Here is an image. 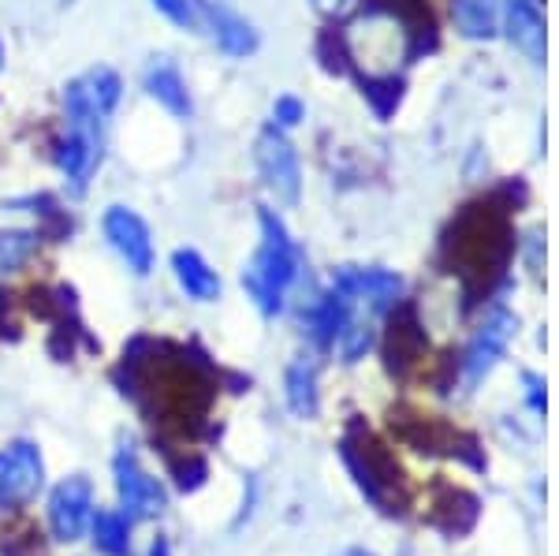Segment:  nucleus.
<instances>
[{
    "instance_id": "nucleus-1",
    "label": "nucleus",
    "mask_w": 559,
    "mask_h": 556,
    "mask_svg": "<svg viewBox=\"0 0 559 556\" xmlns=\"http://www.w3.org/2000/svg\"><path fill=\"white\" fill-rule=\"evenodd\" d=\"M64 116H68V134L60 142V173L68 176L71 191H86L94 168L102 165L105 150V109L94 102L86 79L64 86Z\"/></svg>"
},
{
    "instance_id": "nucleus-2",
    "label": "nucleus",
    "mask_w": 559,
    "mask_h": 556,
    "mask_svg": "<svg viewBox=\"0 0 559 556\" xmlns=\"http://www.w3.org/2000/svg\"><path fill=\"white\" fill-rule=\"evenodd\" d=\"M340 456H344V468L350 471L355 486L377 512L400 516L407 508V478L373 434H366L362 426L347 429V437L340 441Z\"/></svg>"
},
{
    "instance_id": "nucleus-3",
    "label": "nucleus",
    "mask_w": 559,
    "mask_h": 556,
    "mask_svg": "<svg viewBox=\"0 0 559 556\" xmlns=\"http://www.w3.org/2000/svg\"><path fill=\"white\" fill-rule=\"evenodd\" d=\"M295 273H299V255H295L284 221L273 210H261V247L242 269V288L258 303L261 314H280Z\"/></svg>"
},
{
    "instance_id": "nucleus-4",
    "label": "nucleus",
    "mask_w": 559,
    "mask_h": 556,
    "mask_svg": "<svg viewBox=\"0 0 559 556\" xmlns=\"http://www.w3.org/2000/svg\"><path fill=\"white\" fill-rule=\"evenodd\" d=\"M347 52L366 79H392L411 57V31L395 12L373 8L347 26Z\"/></svg>"
},
{
    "instance_id": "nucleus-5",
    "label": "nucleus",
    "mask_w": 559,
    "mask_h": 556,
    "mask_svg": "<svg viewBox=\"0 0 559 556\" xmlns=\"http://www.w3.org/2000/svg\"><path fill=\"white\" fill-rule=\"evenodd\" d=\"M116 497H120V516L128 523H142V519H157L168 508V493L160 486V478L142 468L139 456L131 452V445H123L116 452Z\"/></svg>"
},
{
    "instance_id": "nucleus-6",
    "label": "nucleus",
    "mask_w": 559,
    "mask_h": 556,
    "mask_svg": "<svg viewBox=\"0 0 559 556\" xmlns=\"http://www.w3.org/2000/svg\"><path fill=\"white\" fill-rule=\"evenodd\" d=\"M45 486V463L38 445L15 441L8 456H0V512L31 505Z\"/></svg>"
},
{
    "instance_id": "nucleus-7",
    "label": "nucleus",
    "mask_w": 559,
    "mask_h": 556,
    "mask_svg": "<svg viewBox=\"0 0 559 556\" xmlns=\"http://www.w3.org/2000/svg\"><path fill=\"white\" fill-rule=\"evenodd\" d=\"M94 516V486L83 474H71L49 493V531L57 542H79Z\"/></svg>"
},
{
    "instance_id": "nucleus-8",
    "label": "nucleus",
    "mask_w": 559,
    "mask_h": 556,
    "mask_svg": "<svg viewBox=\"0 0 559 556\" xmlns=\"http://www.w3.org/2000/svg\"><path fill=\"white\" fill-rule=\"evenodd\" d=\"M258 168H261L265 187L276 194V202H284V205L299 202V187H302L299 154H295V146L276 128H269L258 139Z\"/></svg>"
},
{
    "instance_id": "nucleus-9",
    "label": "nucleus",
    "mask_w": 559,
    "mask_h": 556,
    "mask_svg": "<svg viewBox=\"0 0 559 556\" xmlns=\"http://www.w3.org/2000/svg\"><path fill=\"white\" fill-rule=\"evenodd\" d=\"M105 239L116 255L128 262L131 273L146 276L153 269V239H150V228L146 221L139 217L128 205H108L105 213Z\"/></svg>"
},
{
    "instance_id": "nucleus-10",
    "label": "nucleus",
    "mask_w": 559,
    "mask_h": 556,
    "mask_svg": "<svg viewBox=\"0 0 559 556\" xmlns=\"http://www.w3.org/2000/svg\"><path fill=\"white\" fill-rule=\"evenodd\" d=\"M515 329H519V321H515V314H508V310H496L492 318L477 329V336L471 340V347H466V355H463L466 389H474V385H481L489 378V370L500 363V355L508 352V340L515 336Z\"/></svg>"
},
{
    "instance_id": "nucleus-11",
    "label": "nucleus",
    "mask_w": 559,
    "mask_h": 556,
    "mask_svg": "<svg viewBox=\"0 0 559 556\" xmlns=\"http://www.w3.org/2000/svg\"><path fill=\"white\" fill-rule=\"evenodd\" d=\"M332 288L347 295L350 303H366L369 310H388L403 292V281L388 269H355L344 265L332 281Z\"/></svg>"
},
{
    "instance_id": "nucleus-12",
    "label": "nucleus",
    "mask_w": 559,
    "mask_h": 556,
    "mask_svg": "<svg viewBox=\"0 0 559 556\" xmlns=\"http://www.w3.org/2000/svg\"><path fill=\"white\" fill-rule=\"evenodd\" d=\"M173 269H176V281L179 288H183L191 299L198 303H213L216 295H221V276H216V269H210L198 250H176L173 255Z\"/></svg>"
},
{
    "instance_id": "nucleus-13",
    "label": "nucleus",
    "mask_w": 559,
    "mask_h": 556,
    "mask_svg": "<svg viewBox=\"0 0 559 556\" xmlns=\"http://www.w3.org/2000/svg\"><path fill=\"white\" fill-rule=\"evenodd\" d=\"M508 34L534 64H545V23H540V12H537L534 0H511Z\"/></svg>"
},
{
    "instance_id": "nucleus-14",
    "label": "nucleus",
    "mask_w": 559,
    "mask_h": 556,
    "mask_svg": "<svg viewBox=\"0 0 559 556\" xmlns=\"http://www.w3.org/2000/svg\"><path fill=\"white\" fill-rule=\"evenodd\" d=\"M146 90L153 102H160L173 116H191V94H187L183 75L168 64V60H157L146 71Z\"/></svg>"
},
{
    "instance_id": "nucleus-15",
    "label": "nucleus",
    "mask_w": 559,
    "mask_h": 556,
    "mask_svg": "<svg viewBox=\"0 0 559 556\" xmlns=\"http://www.w3.org/2000/svg\"><path fill=\"white\" fill-rule=\"evenodd\" d=\"M210 23H213V38L221 45L228 57H247V52L258 49V34L242 15H236L231 8H213L210 12Z\"/></svg>"
},
{
    "instance_id": "nucleus-16",
    "label": "nucleus",
    "mask_w": 559,
    "mask_h": 556,
    "mask_svg": "<svg viewBox=\"0 0 559 556\" xmlns=\"http://www.w3.org/2000/svg\"><path fill=\"white\" fill-rule=\"evenodd\" d=\"M90 537H94V549L102 556H131V523L120 512L94 508V516H90Z\"/></svg>"
},
{
    "instance_id": "nucleus-17",
    "label": "nucleus",
    "mask_w": 559,
    "mask_h": 556,
    "mask_svg": "<svg viewBox=\"0 0 559 556\" xmlns=\"http://www.w3.org/2000/svg\"><path fill=\"white\" fill-rule=\"evenodd\" d=\"M284 385H287V407H292L295 415H299V418L318 415L321 400H318V370H313V363H306V358L292 363Z\"/></svg>"
},
{
    "instance_id": "nucleus-18",
    "label": "nucleus",
    "mask_w": 559,
    "mask_h": 556,
    "mask_svg": "<svg viewBox=\"0 0 559 556\" xmlns=\"http://www.w3.org/2000/svg\"><path fill=\"white\" fill-rule=\"evenodd\" d=\"M432 508H437V516H432V519H437L448 534H459V527H463V534H466L474 527V519H477V512H474L477 497H471L466 489H444V497H440Z\"/></svg>"
},
{
    "instance_id": "nucleus-19",
    "label": "nucleus",
    "mask_w": 559,
    "mask_h": 556,
    "mask_svg": "<svg viewBox=\"0 0 559 556\" xmlns=\"http://www.w3.org/2000/svg\"><path fill=\"white\" fill-rule=\"evenodd\" d=\"M452 20L466 38H489L496 34V0H455Z\"/></svg>"
},
{
    "instance_id": "nucleus-20",
    "label": "nucleus",
    "mask_w": 559,
    "mask_h": 556,
    "mask_svg": "<svg viewBox=\"0 0 559 556\" xmlns=\"http://www.w3.org/2000/svg\"><path fill=\"white\" fill-rule=\"evenodd\" d=\"M34 247H38L34 232H23V228L0 232V273H15V269L34 255Z\"/></svg>"
},
{
    "instance_id": "nucleus-21",
    "label": "nucleus",
    "mask_w": 559,
    "mask_h": 556,
    "mask_svg": "<svg viewBox=\"0 0 559 556\" xmlns=\"http://www.w3.org/2000/svg\"><path fill=\"white\" fill-rule=\"evenodd\" d=\"M86 86H90L94 102L102 105L105 113H112V109H116V102H120V79H116V71H108V68L90 71V75H86Z\"/></svg>"
},
{
    "instance_id": "nucleus-22",
    "label": "nucleus",
    "mask_w": 559,
    "mask_h": 556,
    "mask_svg": "<svg viewBox=\"0 0 559 556\" xmlns=\"http://www.w3.org/2000/svg\"><path fill=\"white\" fill-rule=\"evenodd\" d=\"M157 12H165L176 26H194L198 23V8L194 0H153Z\"/></svg>"
},
{
    "instance_id": "nucleus-23",
    "label": "nucleus",
    "mask_w": 559,
    "mask_h": 556,
    "mask_svg": "<svg viewBox=\"0 0 559 556\" xmlns=\"http://www.w3.org/2000/svg\"><path fill=\"white\" fill-rule=\"evenodd\" d=\"M205 474H210V471H205V463L198 460V456H191V460L179 463V468H176V482H179V489H183V493H191V489L202 486Z\"/></svg>"
},
{
    "instance_id": "nucleus-24",
    "label": "nucleus",
    "mask_w": 559,
    "mask_h": 556,
    "mask_svg": "<svg viewBox=\"0 0 559 556\" xmlns=\"http://www.w3.org/2000/svg\"><path fill=\"white\" fill-rule=\"evenodd\" d=\"M273 120L276 128H295V123L302 120V102H295V97H280L273 105Z\"/></svg>"
},
{
    "instance_id": "nucleus-25",
    "label": "nucleus",
    "mask_w": 559,
    "mask_h": 556,
    "mask_svg": "<svg viewBox=\"0 0 559 556\" xmlns=\"http://www.w3.org/2000/svg\"><path fill=\"white\" fill-rule=\"evenodd\" d=\"M150 556H173V553H168V537H153Z\"/></svg>"
},
{
    "instance_id": "nucleus-26",
    "label": "nucleus",
    "mask_w": 559,
    "mask_h": 556,
    "mask_svg": "<svg viewBox=\"0 0 559 556\" xmlns=\"http://www.w3.org/2000/svg\"><path fill=\"white\" fill-rule=\"evenodd\" d=\"M313 4L324 8V12H332V8H340V4H344V0H313Z\"/></svg>"
},
{
    "instance_id": "nucleus-27",
    "label": "nucleus",
    "mask_w": 559,
    "mask_h": 556,
    "mask_svg": "<svg viewBox=\"0 0 559 556\" xmlns=\"http://www.w3.org/2000/svg\"><path fill=\"white\" fill-rule=\"evenodd\" d=\"M340 556H373L369 549H347V553H340Z\"/></svg>"
},
{
    "instance_id": "nucleus-28",
    "label": "nucleus",
    "mask_w": 559,
    "mask_h": 556,
    "mask_svg": "<svg viewBox=\"0 0 559 556\" xmlns=\"http://www.w3.org/2000/svg\"><path fill=\"white\" fill-rule=\"evenodd\" d=\"M0 64H4V49H0Z\"/></svg>"
}]
</instances>
